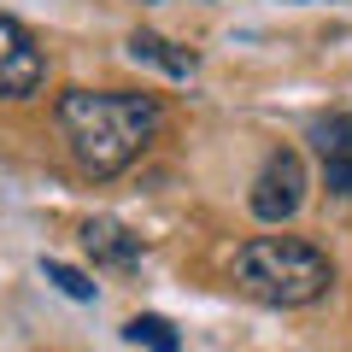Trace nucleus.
<instances>
[{
    "label": "nucleus",
    "instance_id": "obj_5",
    "mask_svg": "<svg viewBox=\"0 0 352 352\" xmlns=\"http://www.w3.org/2000/svg\"><path fill=\"white\" fill-rule=\"evenodd\" d=\"M82 252L94 264H106V270H129V264H141V235L129 223H118V217H88L82 223Z\"/></svg>",
    "mask_w": 352,
    "mask_h": 352
},
{
    "label": "nucleus",
    "instance_id": "obj_6",
    "mask_svg": "<svg viewBox=\"0 0 352 352\" xmlns=\"http://www.w3.org/2000/svg\"><path fill=\"white\" fill-rule=\"evenodd\" d=\"M129 53L147 59V65H159L164 76H194V53L176 47V41H164V36H153V30H135V36H129Z\"/></svg>",
    "mask_w": 352,
    "mask_h": 352
},
{
    "label": "nucleus",
    "instance_id": "obj_2",
    "mask_svg": "<svg viewBox=\"0 0 352 352\" xmlns=\"http://www.w3.org/2000/svg\"><path fill=\"white\" fill-rule=\"evenodd\" d=\"M229 276L247 300L258 305H317L335 282V264H329L323 247L311 241H294V235H252L247 247H235V264H229Z\"/></svg>",
    "mask_w": 352,
    "mask_h": 352
},
{
    "label": "nucleus",
    "instance_id": "obj_3",
    "mask_svg": "<svg viewBox=\"0 0 352 352\" xmlns=\"http://www.w3.org/2000/svg\"><path fill=\"white\" fill-rule=\"evenodd\" d=\"M305 159L294 147H276L270 159H264V170L252 176V194H247V206H252V217L258 223H288L294 212L305 206Z\"/></svg>",
    "mask_w": 352,
    "mask_h": 352
},
{
    "label": "nucleus",
    "instance_id": "obj_1",
    "mask_svg": "<svg viewBox=\"0 0 352 352\" xmlns=\"http://www.w3.org/2000/svg\"><path fill=\"white\" fill-rule=\"evenodd\" d=\"M59 118V135L71 147V159L82 164L88 176H118L147 153L153 129L164 124L159 100L153 94H135V88H71L53 106Z\"/></svg>",
    "mask_w": 352,
    "mask_h": 352
},
{
    "label": "nucleus",
    "instance_id": "obj_10",
    "mask_svg": "<svg viewBox=\"0 0 352 352\" xmlns=\"http://www.w3.org/2000/svg\"><path fill=\"white\" fill-rule=\"evenodd\" d=\"M323 182L335 200H352V159H323Z\"/></svg>",
    "mask_w": 352,
    "mask_h": 352
},
{
    "label": "nucleus",
    "instance_id": "obj_7",
    "mask_svg": "<svg viewBox=\"0 0 352 352\" xmlns=\"http://www.w3.org/2000/svg\"><path fill=\"white\" fill-rule=\"evenodd\" d=\"M311 147L317 159H352V112H329L311 124Z\"/></svg>",
    "mask_w": 352,
    "mask_h": 352
},
{
    "label": "nucleus",
    "instance_id": "obj_8",
    "mask_svg": "<svg viewBox=\"0 0 352 352\" xmlns=\"http://www.w3.org/2000/svg\"><path fill=\"white\" fill-rule=\"evenodd\" d=\"M124 335L135 340V346H147V352H182V340L170 335V323H164V317H129Z\"/></svg>",
    "mask_w": 352,
    "mask_h": 352
},
{
    "label": "nucleus",
    "instance_id": "obj_9",
    "mask_svg": "<svg viewBox=\"0 0 352 352\" xmlns=\"http://www.w3.org/2000/svg\"><path fill=\"white\" fill-rule=\"evenodd\" d=\"M41 276H47L53 288L65 294V300H94V294H100L94 282L82 276V270H71V264H59V258H41Z\"/></svg>",
    "mask_w": 352,
    "mask_h": 352
},
{
    "label": "nucleus",
    "instance_id": "obj_4",
    "mask_svg": "<svg viewBox=\"0 0 352 352\" xmlns=\"http://www.w3.org/2000/svg\"><path fill=\"white\" fill-rule=\"evenodd\" d=\"M41 82H47V53L36 47V36L18 18L0 12V94L30 100V94H41Z\"/></svg>",
    "mask_w": 352,
    "mask_h": 352
}]
</instances>
